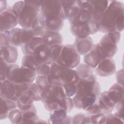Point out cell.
<instances>
[{
    "mask_svg": "<svg viewBox=\"0 0 124 124\" xmlns=\"http://www.w3.org/2000/svg\"><path fill=\"white\" fill-rule=\"evenodd\" d=\"M105 59L100 49L98 43L94 44L92 49L84 56L85 63L94 69L100 62Z\"/></svg>",
    "mask_w": 124,
    "mask_h": 124,
    "instance_id": "obj_13",
    "label": "cell"
},
{
    "mask_svg": "<svg viewBox=\"0 0 124 124\" xmlns=\"http://www.w3.org/2000/svg\"><path fill=\"white\" fill-rule=\"evenodd\" d=\"M38 64L52 63L51 55V46H48L44 43L40 44L34 50L31 55Z\"/></svg>",
    "mask_w": 124,
    "mask_h": 124,
    "instance_id": "obj_12",
    "label": "cell"
},
{
    "mask_svg": "<svg viewBox=\"0 0 124 124\" xmlns=\"http://www.w3.org/2000/svg\"><path fill=\"white\" fill-rule=\"evenodd\" d=\"M121 35L120 32L113 31L105 33L101 37L98 44L105 59L112 58L116 53Z\"/></svg>",
    "mask_w": 124,
    "mask_h": 124,
    "instance_id": "obj_9",
    "label": "cell"
},
{
    "mask_svg": "<svg viewBox=\"0 0 124 124\" xmlns=\"http://www.w3.org/2000/svg\"><path fill=\"white\" fill-rule=\"evenodd\" d=\"M80 56L73 45H63L56 62L59 66L74 69L80 64Z\"/></svg>",
    "mask_w": 124,
    "mask_h": 124,
    "instance_id": "obj_8",
    "label": "cell"
},
{
    "mask_svg": "<svg viewBox=\"0 0 124 124\" xmlns=\"http://www.w3.org/2000/svg\"><path fill=\"white\" fill-rule=\"evenodd\" d=\"M77 14L68 20L71 33L77 38H85L99 31L98 25L93 18L90 9L86 5L79 6Z\"/></svg>",
    "mask_w": 124,
    "mask_h": 124,
    "instance_id": "obj_4",
    "label": "cell"
},
{
    "mask_svg": "<svg viewBox=\"0 0 124 124\" xmlns=\"http://www.w3.org/2000/svg\"><path fill=\"white\" fill-rule=\"evenodd\" d=\"M124 6L121 1L110 0L99 23L98 31L107 33L124 30Z\"/></svg>",
    "mask_w": 124,
    "mask_h": 124,
    "instance_id": "obj_3",
    "label": "cell"
},
{
    "mask_svg": "<svg viewBox=\"0 0 124 124\" xmlns=\"http://www.w3.org/2000/svg\"><path fill=\"white\" fill-rule=\"evenodd\" d=\"M55 73L59 82L62 85L64 83L77 82L79 80V77L76 70L73 69L60 66L57 64Z\"/></svg>",
    "mask_w": 124,
    "mask_h": 124,
    "instance_id": "obj_11",
    "label": "cell"
},
{
    "mask_svg": "<svg viewBox=\"0 0 124 124\" xmlns=\"http://www.w3.org/2000/svg\"><path fill=\"white\" fill-rule=\"evenodd\" d=\"M50 67V64H49L42 63L39 64L36 70L37 76H44L47 77L49 72Z\"/></svg>",
    "mask_w": 124,
    "mask_h": 124,
    "instance_id": "obj_38",
    "label": "cell"
},
{
    "mask_svg": "<svg viewBox=\"0 0 124 124\" xmlns=\"http://www.w3.org/2000/svg\"><path fill=\"white\" fill-rule=\"evenodd\" d=\"M3 32L7 35L10 45L16 47L21 46L23 45L21 40V28H14Z\"/></svg>",
    "mask_w": 124,
    "mask_h": 124,
    "instance_id": "obj_25",
    "label": "cell"
},
{
    "mask_svg": "<svg viewBox=\"0 0 124 124\" xmlns=\"http://www.w3.org/2000/svg\"><path fill=\"white\" fill-rule=\"evenodd\" d=\"M44 0H20L12 6L22 28L40 26L39 16L40 7Z\"/></svg>",
    "mask_w": 124,
    "mask_h": 124,
    "instance_id": "obj_5",
    "label": "cell"
},
{
    "mask_svg": "<svg viewBox=\"0 0 124 124\" xmlns=\"http://www.w3.org/2000/svg\"><path fill=\"white\" fill-rule=\"evenodd\" d=\"M43 43L42 37H33L21 46L22 51L24 55H32L36 48Z\"/></svg>",
    "mask_w": 124,
    "mask_h": 124,
    "instance_id": "obj_28",
    "label": "cell"
},
{
    "mask_svg": "<svg viewBox=\"0 0 124 124\" xmlns=\"http://www.w3.org/2000/svg\"><path fill=\"white\" fill-rule=\"evenodd\" d=\"M34 100L29 93V90L21 94L16 101L17 107L21 111H24L31 108L33 104Z\"/></svg>",
    "mask_w": 124,
    "mask_h": 124,
    "instance_id": "obj_27",
    "label": "cell"
},
{
    "mask_svg": "<svg viewBox=\"0 0 124 124\" xmlns=\"http://www.w3.org/2000/svg\"><path fill=\"white\" fill-rule=\"evenodd\" d=\"M110 0H88L93 16L98 27L101 17L108 6ZM99 29V28H98Z\"/></svg>",
    "mask_w": 124,
    "mask_h": 124,
    "instance_id": "obj_15",
    "label": "cell"
},
{
    "mask_svg": "<svg viewBox=\"0 0 124 124\" xmlns=\"http://www.w3.org/2000/svg\"><path fill=\"white\" fill-rule=\"evenodd\" d=\"M42 38L43 43L48 46L63 44V37L59 31H45Z\"/></svg>",
    "mask_w": 124,
    "mask_h": 124,
    "instance_id": "obj_22",
    "label": "cell"
},
{
    "mask_svg": "<svg viewBox=\"0 0 124 124\" xmlns=\"http://www.w3.org/2000/svg\"><path fill=\"white\" fill-rule=\"evenodd\" d=\"M0 59L7 64L16 63L18 58L17 47L10 44L0 46Z\"/></svg>",
    "mask_w": 124,
    "mask_h": 124,
    "instance_id": "obj_17",
    "label": "cell"
},
{
    "mask_svg": "<svg viewBox=\"0 0 124 124\" xmlns=\"http://www.w3.org/2000/svg\"><path fill=\"white\" fill-rule=\"evenodd\" d=\"M29 93L34 101H41V93L35 83L31 84L29 89Z\"/></svg>",
    "mask_w": 124,
    "mask_h": 124,
    "instance_id": "obj_36",
    "label": "cell"
},
{
    "mask_svg": "<svg viewBox=\"0 0 124 124\" xmlns=\"http://www.w3.org/2000/svg\"><path fill=\"white\" fill-rule=\"evenodd\" d=\"M8 118L12 124H22V111L17 108L12 109L10 111Z\"/></svg>",
    "mask_w": 124,
    "mask_h": 124,
    "instance_id": "obj_33",
    "label": "cell"
},
{
    "mask_svg": "<svg viewBox=\"0 0 124 124\" xmlns=\"http://www.w3.org/2000/svg\"><path fill=\"white\" fill-rule=\"evenodd\" d=\"M93 45V41L90 36L85 38L76 37L73 44L80 55H85L88 53L92 49Z\"/></svg>",
    "mask_w": 124,
    "mask_h": 124,
    "instance_id": "obj_21",
    "label": "cell"
},
{
    "mask_svg": "<svg viewBox=\"0 0 124 124\" xmlns=\"http://www.w3.org/2000/svg\"><path fill=\"white\" fill-rule=\"evenodd\" d=\"M0 81H4L6 79V70L8 64H7L3 60L0 59Z\"/></svg>",
    "mask_w": 124,
    "mask_h": 124,
    "instance_id": "obj_40",
    "label": "cell"
},
{
    "mask_svg": "<svg viewBox=\"0 0 124 124\" xmlns=\"http://www.w3.org/2000/svg\"><path fill=\"white\" fill-rule=\"evenodd\" d=\"M17 108L16 101L0 97V120L7 118L10 111Z\"/></svg>",
    "mask_w": 124,
    "mask_h": 124,
    "instance_id": "obj_26",
    "label": "cell"
},
{
    "mask_svg": "<svg viewBox=\"0 0 124 124\" xmlns=\"http://www.w3.org/2000/svg\"><path fill=\"white\" fill-rule=\"evenodd\" d=\"M67 112L61 108L50 112L48 120L49 124H72V117L67 115Z\"/></svg>",
    "mask_w": 124,
    "mask_h": 124,
    "instance_id": "obj_19",
    "label": "cell"
},
{
    "mask_svg": "<svg viewBox=\"0 0 124 124\" xmlns=\"http://www.w3.org/2000/svg\"><path fill=\"white\" fill-rule=\"evenodd\" d=\"M108 94L111 100L116 105L118 103L123 101V86L118 83L113 84L108 91Z\"/></svg>",
    "mask_w": 124,
    "mask_h": 124,
    "instance_id": "obj_24",
    "label": "cell"
},
{
    "mask_svg": "<svg viewBox=\"0 0 124 124\" xmlns=\"http://www.w3.org/2000/svg\"><path fill=\"white\" fill-rule=\"evenodd\" d=\"M37 123H48V122H46L45 120H42V119H38Z\"/></svg>",
    "mask_w": 124,
    "mask_h": 124,
    "instance_id": "obj_45",
    "label": "cell"
},
{
    "mask_svg": "<svg viewBox=\"0 0 124 124\" xmlns=\"http://www.w3.org/2000/svg\"><path fill=\"white\" fill-rule=\"evenodd\" d=\"M77 82H69L62 84L65 94L66 96L69 97H73L77 92Z\"/></svg>",
    "mask_w": 124,
    "mask_h": 124,
    "instance_id": "obj_35",
    "label": "cell"
},
{
    "mask_svg": "<svg viewBox=\"0 0 124 124\" xmlns=\"http://www.w3.org/2000/svg\"><path fill=\"white\" fill-rule=\"evenodd\" d=\"M35 83L41 93V94L47 89L50 85L47 77L44 76H37L35 78Z\"/></svg>",
    "mask_w": 124,
    "mask_h": 124,
    "instance_id": "obj_34",
    "label": "cell"
},
{
    "mask_svg": "<svg viewBox=\"0 0 124 124\" xmlns=\"http://www.w3.org/2000/svg\"><path fill=\"white\" fill-rule=\"evenodd\" d=\"M96 101L102 113L105 115L110 113L114 110L115 104L112 102L108 94V91L101 93Z\"/></svg>",
    "mask_w": 124,
    "mask_h": 124,
    "instance_id": "obj_20",
    "label": "cell"
},
{
    "mask_svg": "<svg viewBox=\"0 0 124 124\" xmlns=\"http://www.w3.org/2000/svg\"><path fill=\"white\" fill-rule=\"evenodd\" d=\"M85 111L87 112L88 115H92L101 113L96 100L95 102H94L90 107L87 108Z\"/></svg>",
    "mask_w": 124,
    "mask_h": 124,
    "instance_id": "obj_39",
    "label": "cell"
},
{
    "mask_svg": "<svg viewBox=\"0 0 124 124\" xmlns=\"http://www.w3.org/2000/svg\"><path fill=\"white\" fill-rule=\"evenodd\" d=\"M22 124H36L39 118L35 107L33 105L29 109L22 111Z\"/></svg>",
    "mask_w": 124,
    "mask_h": 124,
    "instance_id": "obj_29",
    "label": "cell"
},
{
    "mask_svg": "<svg viewBox=\"0 0 124 124\" xmlns=\"http://www.w3.org/2000/svg\"><path fill=\"white\" fill-rule=\"evenodd\" d=\"M60 0H44L40 7L39 23L45 31H59L64 25Z\"/></svg>",
    "mask_w": 124,
    "mask_h": 124,
    "instance_id": "obj_2",
    "label": "cell"
},
{
    "mask_svg": "<svg viewBox=\"0 0 124 124\" xmlns=\"http://www.w3.org/2000/svg\"><path fill=\"white\" fill-rule=\"evenodd\" d=\"M9 42L6 34L1 32L0 33V46L9 45Z\"/></svg>",
    "mask_w": 124,
    "mask_h": 124,
    "instance_id": "obj_43",
    "label": "cell"
},
{
    "mask_svg": "<svg viewBox=\"0 0 124 124\" xmlns=\"http://www.w3.org/2000/svg\"><path fill=\"white\" fill-rule=\"evenodd\" d=\"M41 96V101L43 103L45 108L49 112L61 108L68 112L74 107L72 97L66 96L61 85L50 84Z\"/></svg>",
    "mask_w": 124,
    "mask_h": 124,
    "instance_id": "obj_6",
    "label": "cell"
},
{
    "mask_svg": "<svg viewBox=\"0 0 124 124\" xmlns=\"http://www.w3.org/2000/svg\"><path fill=\"white\" fill-rule=\"evenodd\" d=\"M86 115L84 113H78L72 117V124H81V122Z\"/></svg>",
    "mask_w": 124,
    "mask_h": 124,
    "instance_id": "obj_41",
    "label": "cell"
},
{
    "mask_svg": "<svg viewBox=\"0 0 124 124\" xmlns=\"http://www.w3.org/2000/svg\"><path fill=\"white\" fill-rule=\"evenodd\" d=\"M76 68V71L79 78H84L94 74V69L85 63L79 64Z\"/></svg>",
    "mask_w": 124,
    "mask_h": 124,
    "instance_id": "obj_31",
    "label": "cell"
},
{
    "mask_svg": "<svg viewBox=\"0 0 124 124\" xmlns=\"http://www.w3.org/2000/svg\"><path fill=\"white\" fill-rule=\"evenodd\" d=\"M106 115L100 113L92 115H86L81 124H105Z\"/></svg>",
    "mask_w": 124,
    "mask_h": 124,
    "instance_id": "obj_30",
    "label": "cell"
},
{
    "mask_svg": "<svg viewBox=\"0 0 124 124\" xmlns=\"http://www.w3.org/2000/svg\"><path fill=\"white\" fill-rule=\"evenodd\" d=\"M100 93V86L94 74L79 78L77 93L72 97L74 107L85 110L95 102Z\"/></svg>",
    "mask_w": 124,
    "mask_h": 124,
    "instance_id": "obj_1",
    "label": "cell"
},
{
    "mask_svg": "<svg viewBox=\"0 0 124 124\" xmlns=\"http://www.w3.org/2000/svg\"><path fill=\"white\" fill-rule=\"evenodd\" d=\"M64 20H69L78 12L80 7L78 0H60Z\"/></svg>",
    "mask_w": 124,
    "mask_h": 124,
    "instance_id": "obj_18",
    "label": "cell"
},
{
    "mask_svg": "<svg viewBox=\"0 0 124 124\" xmlns=\"http://www.w3.org/2000/svg\"><path fill=\"white\" fill-rule=\"evenodd\" d=\"M123 74H124V70H123V69H122L117 71L115 75L116 79L117 81V83L123 86V79H124Z\"/></svg>",
    "mask_w": 124,
    "mask_h": 124,
    "instance_id": "obj_42",
    "label": "cell"
},
{
    "mask_svg": "<svg viewBox=\"0 0 124 124\" xmlns=\"http://www.w3.org/2000/svg\"><path fill=\"white\" fill-rule=\"evenodd\" d=\"M124 119L118 115L111 113L106 115L105 124H120L124 123Z\"/></svg>",
    "mask_w": 124,
    "mask_h": 124,
    "instance_id": "obj_37",
    "label": "cell"
},
{
    "mask_svg": "<svg viewBox=\"0 0 124 124\" xmlns=\"http://www.w3.org/2000/svg\"><path fill=\"white\" fill-rule=\"evenodd\" d=\"M37 76L35 71L16 63L8 64L6 70V78L16 84H31Z\"/></svg>",
    "mask_w": 124,
    "mask_h": 124,
    "instance_id": "obj_7",
    "label": "cell"
},
{
    "mask_svg": "<svg viewBox=\"0 0 124 124\" xmlns=\"http://www.w3.org/2000/svg\"><path fill=\"white\" fill-rule=\"evenodd\" d=\"M0 97L16 102L18 97L15 84L8 79L0 81Z\"/></svg>",
    "mask_w": 124,
    "mask_h": 124,
    "instance_id": "obj_16",
    "label": "cell"
},
{
    "mask_svg": "<svg viewBox=\"0 0 124 124\" xmlns=\"http://www.w3.org/2000/svg\"><path fill=\"white\" fill-rule=\"evenodd\" d=\"M94 69L97 76L102 77H108L115 72L116 64L112 58H106L102 60Z\"/></svg>",
    "mask_w": 124,
    "mask_h": 124,
    "instance_id": "obj_14",
    "label": "cell"
},
{
    "mask_svg": "<svg viewBox=\"0 0 124 124\" xmlns=\"http://www.w3.org/2000/svg\"><path fill=\"white\" fill-rule=\"evenodd\" d=\"M21 65L36 72L39 64L35 62L31 55H24L22 59Z\"/></svg>",
    "mask_w": 124,
    "mask_h": 124,
    "instance_id": "obj_32",
    "label": "cell"
},
{
    "mask_svg": "<svg viewBox=\"0 0 124 124\" xmlns=\"http://www.w3.org/2000/svg\"><path fill=\"white\" fill-rule=\"evenodd\" d=\"M45 30L40 26L30 28H21V40L24 44L33 37H42Z\"/></svg>",
    "mask_w": 124,
    "mask_h": 124,
    "instance_id": "obj_23",
    "label": "cell"
},
{
    "mask_svg": "<svg viewBox=\"0 0 124 124\" xmlns=\"http://www.w3.org/2000/svg\"><path fill=\"white\" fill-rule=\"evenodd\" d=\"M7 1L6 0H1L0 4V11L1 12L7 8Z\"/></svg>",
    "mask_w": 124,
    "mask_h": 124,
    "instance_id": "obj_44",
    "label": "cell"
},
{
    "mask_svg": "<svg viewBox=\"0 0 124 124\" xmlns=\"http://www.w3.org/2000/svg\"><path fill=\"white\" fill-rule=\"evenodd\" d=\"M18 24V19L12 6H8L0 12V31L10 30Z\"/></svg>",
    "mask_w": 124,
    "mask_h": 124,
    "instance_id": "obj_10",
    "label": "cell"
}]
</instances>
